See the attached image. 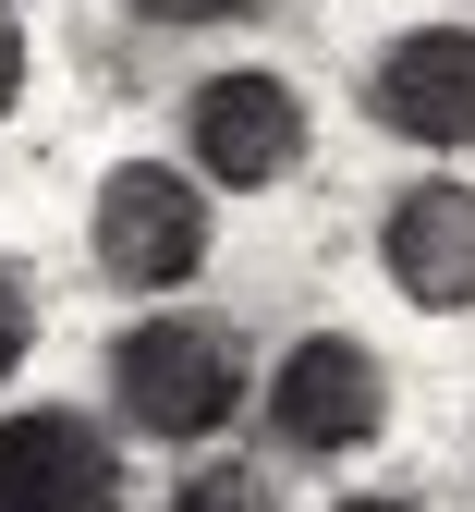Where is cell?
I'll return each mask as SVG.
<instances>
[{
    "instance_id": "cell-1",
    "label": "cell",
    "mask_w": 475,
    "mask_h": 512,
    "mask_svg": "<svg viewBox=\"0 0 475 512\" xmlns=\"http://www.w3.org/2000/svg\"><path fill=\"white\" fill-rule=\"evenodd\" d=\"M244 330L232 317H134V330L110 342V415L134 439H220L244 415Z\"/></svg>"
},
{
    "instance_id": "cell-2",
    "label": "cell",
    "mask_w": 475,
    "mask_h": 512,
    "mask_svg": "<svg viewBox=\"0 0 475 512\" xmlns=\"http://www.w3.org/2000/svg\"><path fill=\"white\" fill-rule=\"evenodd\" d=\"M86 244H98V281H122V293H183L195 269H208V244H220L208 183H195L183 159H122V171H98Z\"/></svg>"
},
{
    "instance_id": "cell-3",
    "label": "cell",
    "mask_w": 475,
    "mask_h": 512,
    "mask_svg": "<svg viewBox=\"0 0 475 512\" xmlns=\"http://www.w3.org/2000/svg\"><path fill=\"white\" fill-rule=\"evenodd\" d=\"M317 147V110L293 74H268V61H232V74H195L183 98V171L195 183H232V196H268V183H293Z\"/></svg>"
},
{
    "instance_id": "cell-4",
    "label": "cell",
    "mask_w": 475,
    "mask_h": 512,
    "mask_svg": "<svg viewBox=\"0 0 475 512\" xmlns=\"http://www.w3.org/2000/svg\"><path fill=\"white\" fill-rule=\"evenodd\" d=\"M378 427H390V366L354 330H305L268 366V439H281L293 464H354Z\"/></svg>"
},
{
    "instance_id": "cell-5",
    "label": "cell",
    "mask_w": 475,
    "mask_h": 512,
    "mask_svg": "<svg viewBox=\"0 0 475 512\" xmlns=\"http://www.w3.org/2000/svg\"><path fill=\"white\" fill-rule=\"evenodd\" d=\"M366 122L402 147H475V25H402L378 61H366Z\"/></svg>"
},
{
    "instance_id": "cell-6",
    "label": "cell",
    "mask_w": 475,
    "mask_h": 512,
    "mask_svg": "<svg viewBox=\"0 0 475 512\" xmlns=\"http://www.w3.org/2000/svg\"><path fill=\"white\" fill-rule=\"evenodd\" d=\"M0 512H122V439L86 403L0 415Z\"/></svg>"
},
{
    "instance_id": "cell-7",
    "label": "cell",
    "mask_w": 475,
    "mask_h": 512,
    "mask_svg": "<svg viewBox=\"0 0 475 512\" xmlns=\"http://www.w3.org/2000/svg\"><path fill=\"white\" fill-rule=\"evenodd\" d=\"M378 269H390L402 305H427V317L475 305V183L463 171H427V183H402V196L378 208Z\"/></svg>"
},
{
    "instance_id": "cell-8",
    "label": "cell",
    "mask_w": 475,
    "mask_h": 512,
    "mask_svg": "<svg viewBox=\"0 0 475 512\" xmlns=\"http://www.w3.org/2000/svg\"><path fill=\"white\" fill-rule=\"evenodd\" d=\"M159 512H281V488H268L256 464H183V488Z\"/></svg>"
},
{
    "instance_id": "cell-9",
    "label": "cell",
    "mask_w": 475,
    "mask_h": 512,
    "mask_svg": "<svg viewBox=\"0 0 475 512\" xmlns=\"http://www.w3.org/2000/svg\"><path fill=\"white\" fill-rule=\"evenodd\" d=\"M134 25H268L281 0H122Z\"/></svg>"
},
{
    "instance_id": "cell-10",
    "label": "cell",
    "mask_w": 475,
    "mask_h": 512,
    "mask_svg": "<svg viewBox=\"0 0 475 512\" xmlns=\"http://www.w3.org/2000/svg\"><path fill=\"white\" fill-rule=\"evenodd\" d=\"M25 354H37V281L13 269V256H0V378H13Z\"/></svg>"
},
{
    "instance_id": "cell-11",
    "label": "cell",
    "mask_w": 475,
    "mask_h": 512,
    "mask_svg": "<svg viewBox=\"0 0 475 512\" xmlns=\"http://www.w3.org/2000/svg\"><path fill=\"white\" fill-rule=\"evenodd\" d=\"M13 98H25V25H13V0H0V122H13Z\"/></svg>"
},
{
    "instance_id": "cell-12",
    "label": "cell",
    "mask_w": 475,
    "mask_h": 512,
    "mask_svg": "<svg viewBox=\"0 0 475 512\" xmlns=\"http://www.w3.org/2000/svg\"><path fill=\"white\" fill-rule=\"evenodd\" d=\"M329 512H427V500H402V488H354V500H329Z\"/></svg>"
}]
</instances>
